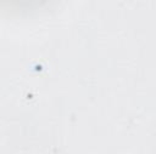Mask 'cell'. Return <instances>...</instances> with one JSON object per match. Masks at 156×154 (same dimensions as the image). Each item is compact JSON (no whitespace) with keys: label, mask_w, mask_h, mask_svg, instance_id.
Instances as JSON below:
<instances>
[{"label":"cell","mask_w":156,"mask_h":154,"mask_svg":"<svg viewBox=\"0 0 156 154\" xmlns=\"http://www.w3.org/2000/svg\"><path fill=\"white\" fill-rule=\"evenodd\" d=\"M4 1H13V2H27V1H34V0H4Z\"/></svg>","instance_id":"cell-1"}]
</instances>
